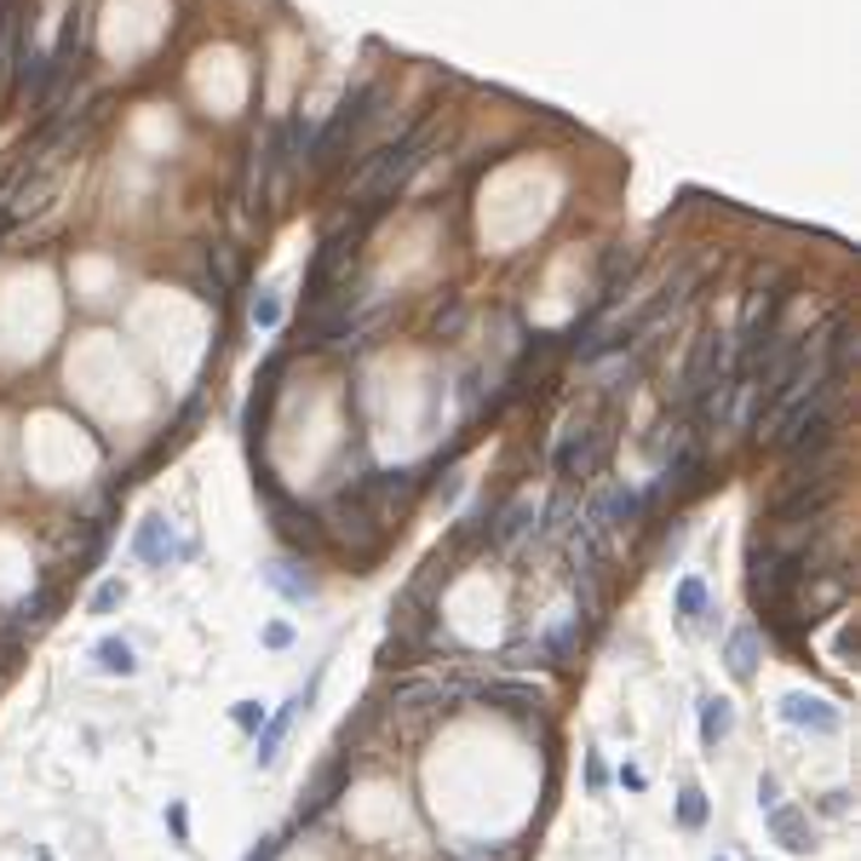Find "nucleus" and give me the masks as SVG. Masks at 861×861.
<instances>
[{
    "mask_svg": "<svg viewBox=\"0 0 861 861\" xmlns=\"http://www.w3.org/2000/svg\"><path fill=\"white\" fill-rule=\"evenodd\" d=\"M425 162V127L420 132H408V139H397L391 150H379L368 167L356 173V201L362 208H379V201H391L408 178H414V167Z\"/></svg>",
    "mask_w": 861,
    "mask_h": 861,
    "instance_id": "f257e3e1",
    "label": "nucleus"
},
{
    "mask_svg": "<svg viewBox=\"0 0 861 861\" xmlns=\"http://www.w3.org/2000/svg\"><path fill=\"white\" fill-rule=\"evenodd\" d=\"M374 104H379V86H356V93L333 109V121L322 127V139H316V155L310 162L316 167H339L351 155V144L362 139V127H368V116H374Z\"/></svg>",
    "mask_w": 861,
    "mask_h": 861,
    "instance_id": "f03ea898",
    "label": "nucleus"
},
{
    "mask_svg": "<svg viewBox=\"0 0 861 861\" xmlns=\"http://www.w3.org/2000/svg\"><path fill=\"white\" fill-rule=\"evenodd\" d=\"M259 488H264V500H270V529H276V540L287 552H305V557H316L328 546V529H322V517H316L310 506H299V500H287V494L270 483V477H259Z\"/></svg>",
    "mask_w": 861,
    "mask_h": 861,
    "instance_id": "7ed1b4c3",
    "label": "nucleus"
},
{
    "mask_svg": "<svg viewBox=\"0 0 861 861\" xmlns=\"http://www.w3.org/2000/svg\"><path fill=\"white\" fill-rule=\"evenodd\" d=\"M351 769H356V758H351V753H339V758H328L322 769H316V781L305 787L299 810H293V827H310L322 810H333V804H339V792L351 787Z\"/></svg>",
    "mask_w": 861,
    "mask_h": 861,
    "instance_id": "20e7f679",
    "label": "nucleus"
},
{
    "mask_svg": "<svg viewBox=\"0 0 861 861\" xmlns=\"http://www.w3.org/2000/svg\"><path fill=\"white\" fill-rule=\"evenodd\" d=\"M465 700H483L494 712H546V689L529 677H483V684H465Z\"/></svg>",
    "mask_w": 861,
    "mask_h": 861,
    "instance_id": "39448f33",
    "label": "nucleus"
},
{
    "mask_svg": "<svg viewBox=\"0 0 861 861\" xmlns=\"http://www.w3.org/2000/svg\"><path fill=\"white\" fill-rule=\"evenodd\" d=\"M316 684H322V672H310V684H305L299 695H293L287 707L276 712V718H264V723H259V735H253V764H259V769H270V764L282 758V741H287V730H293V723H299V712H310Z\"/></svg>",
    "mask_w": 861,
    "mask_h": 861,
    "instance_id": "423d86ee",
    "label": "nucleus"
},
{
    "mask_svg": "<svg viewBox=\"0 0 861 861\" xmlns=\"http://www.w3.org/2000/svg\"><path fill=\"white\" fill-rule=\"evenodd\" d=\"M781 718L792 723V730H810V735H838L845 730V712H838L833 700H822V695H804V689L781 695Z\"/></svg>",
    "mask_w": 861,
    "mask_h": 861,
    "instance_id": "0eeeda50",
    "label": "nucleus"
},
{
    "mask_svg": "<svg viewBox=\"0 0 861 861\" xmlns=\"http://www.w3.org/2000/svg\"><path fill=\"white\" fill-rule=\"evenodd\" d=\"M764 827H769V838H776L781 850H792V856H810V845H815V827H810V810H799V804H776V810H764Z\"/></svg>",
    "mask_w": 861,
    "mask_h": 861,
    "instance_id": "6e6552de",
    "label": "nucleus"
},
{
    "mask_svg": "<svg viewBox=\"0 0 861 861\" xmlns=\"http://www.w3.org/2000/svg\"><path fill=\"white\" fill-rule=\"evenodd\" d=\"M132 552H139L150 569H167L173 557H190L196 546H190V540H173L167 517H150V523H139V534H132Z\"/></svg>",
    "mask_w": 861,
    "mask_h": 861,
    "instance_id": "1a4fd4ad",
    "label": "nucleus"
},
{
    "mask_svg": "<svg viewBox=\"0 0 861 861\" xmlns=\"http://www.w3.org/2000/svg\"><path fill=\"white\" fill-rule=\"evenodd\" d=\"M758 644H764V632H758L753 621L735 626L730 638H723V667H730L735 684H753V677H758V661H764V649H758Z\"/></svg>",
    "mask_w": 861,
    "mask_h": 861,
    "instance_id": "9d476101",
    "label": "nucleus"
},
{
    "mask_svg": "<svg viewBox=\"0 0 861 861\" xmlns=\"http://www.w3.org/2000/svg\"><path fill=\"white\" fill-rule=\"evenodd\" d=\"M534 517H540V506L529 500V494H517V500H511V506H506V511L488 523V534H483V540H488L494 552H500V546H511V540L534 534Z\"/></svg>",
    "mask_w": 861,
    "mask_h": 861,
    "instance_id": "9b49d317",
    "label": "nucleus"
},
{
    "mask_svg": "<svg viewBox=\"0 0 861 861\" xmlns=\"http://www.w3.org/2000/svg\"><path fill=\"white\" fill-rule=\"evenodd\" d=\"M672 609H677V621H684V626H700V621L712 615V592H707V580H700V575H684V580L672 586Z\"/></svg>",
    "mask_w": 861,
    "mask_h": 861,
    "instance_id": "f8f14e48",
    "label": "nucleus"
},
{
    "mask_svg": "<svg viewBox=\"0 0 861 861\" xmlns=\"http://www.w3.org/2000/svg\"><path fill=\"white\" fill-rule=\"evenodd\" d=\"M730 730H735V707H730L723 695H707V700H700V746L712 753V746L730 735Z\"/></svg>",
    "mask_w": 861,
    "mask_h": 861,
    "instance_id": "ddd939ff",
    "label": "nucleus"
},
{
    "mask_svg": "<svg viewBox=\"0 0 861 861\" xmlns=\"http://www.w3.org/2000/svg\"><path fill=\"white\" fill-rule=\"evenodd\" d=\"M264 586L270 592H282L287 603H310L316 598V580L299 575V563H276V569H264Z\"/></svg>",
    "mask_w": 861,
    "mask_h": 861,
    "instance_id": "4468645a",
    "label": "nucleus"
},
{
    "mask_svg": "<svg viewBox=\"0 0 861 861\" xmlns=\"http://www.w3.org/2000/svg\"><path fill=\"white\" fill-rule=\"evenodd\" d=\"M93 661H98V672H104V677H132V672H139V654H132V644H127V638H98Z\"/></svg>",
    "mask_w": 861,
    "mask_h": 861,
    "instance_id": "2eb2a0df",
    "label": "nucleus"
},
{
    "mask_svg": "<svg viewBox=\"0 0 861 861\" xmlns=\"http://www.w3.org/2000/svg\"><path fill=\"white\" fill-rule=\"evenodd\" d=\"M707 815H712L707 792H700V787L689 781L684 792H677V827H684V833H700V827H707Z\"/></svg>",
    "mask_w": 861,
    "mask_h": 861,
    "instance_id": "dca6fc26",
    "label": "nucleus"
},
{
    "mask_svg": "<svg viewBox=\"0 0 861 861\" xmlns=\"http://www.w3.org/2000/svg\"><path fill=\"white\" fill-rule=\"evenodd\" d=\"M127 603V586L121 580H104L98 592H93V615H109V609H121Z\"/></svg>",
    "mask_w": 861,
    "mask_h": 861,
    "instance_id": "f3484780",
    "label": "nucleus"
},
{
    "mask_svg": "<svg viewBox=\"0 0 861 861\" xmlns=\"http://www.w3.org/2000/svg\"><path fill=\"white\" fill-rule=\"evenodd\" d=\"M231 723H236V730H253V735H259L264 707H259V700H236V707H231Z\"/></svg>",
    "mask_w": 861,
    "mask_h": 861,
    "instance_id": "a211bd4d",
    "label": "nucleus"
},
{
    "mask_svg": "<svg viewBox=\"0 0 861 861\" xmlns=\"http://www.w3.org/2000/svg\"><path fill=\"white\" fill-rule=\"evenodd\" d=\"M282 850H287V838H282V833H270V838H259V845L247 850V861H282Z\"/></svg>",
    "mask_w": 861,
    "mask_h": 861,
    "instance_id": "6ab92c4d",
    "label": "nucleus"
},
{
    "mask_svg": "<svg viewBox=\"0 0 861 861\" xmlns=\"http://www.w3.org/2000/svg\"><path fill=\"white\" fill-rule=\"evenodd\" d=\"M167 827H173V845H190V810L185 804H167Z\"/></svg>",
    "mask_w": 861,
    "mask_h": 861,
    "instance_id": "aec40b11",
    "label": "nucleus"
},
{
    "mask_svg": "<svg viewBox=\"0 0 861 861\" xmlns=\"http://www.w3.org/2000/svg\"><path fill=\"white\" fill-rule=\"evenodd\" d=\"M253 322H259V328H276V322H282V305L270 299V293H259V299H253Z\"/></svg>",
    "mask_w": 861,
    "mask_h": 861,
    "instance_id": "412c9836",
    "label": "nucleus"
},
{
    "mask_svg": "<svg viewBox=\"0 0 861 861\" xmlns=\"http://www.w3.org/2000/svg\"><path fill=\"white\" fill-rule=\"evenodd\" d=\"M838 667H856V621L838 626Z\"/></svg>",
    "mask_w": 861,
    "mask_h": 861,
    "instance_id": "4be33fe9",
    "label": "nucleus"
},
{
    "mask_svg": "<svg viewBox=\"0 0 861 861\" xmlns=\"http://www.w3.org/2000/svg\"><path fill=\"white\" fill-rule=\"evenodd\" d=\"M287 644H293V626L287 621H270L264 626V649H287Z\"/></svg>",
    "mask_w": 861,
    "mask_h": 861,
    "instance_id": "5701e85b",
    "label": "nucleus"
},
{
    "mask_svg": "<svg viewBox=\"0 0 861 861\" xmlns=\"http://www.w3.org/2000/svg\"><path fill=\"white\" fill-rule=\"evenodd\" d=\"M586 787H592V792H603V787H609V764H603L598 753L586 758Z\"/></svg>",
    "mask_w": 861,
    "mask_h": 861,
    "instance_id": "b1692460",
    "label": "nucleus"
},
{
    "mask_svg": "<svg viewBox=\"0 0 861 861\" xmlns=\"http://www.w3.org/2000/svg\"><path fill=\"white\" fill-rule=\"evenodd\" d=\"M758 804H764V810L781 804V781H776V776H758Z\"/></svg>",
    "mask_w": 861,
    "mask_h": 861,
    "instance_id": "393cba45",
    "label": "nucleus"
},
{
    "mask_svg": "<svg viewBox=\"0 0 861 861\" xmlns=\"http://www.w3.org/2000/svg\"><path fill=\"white\" fill-rule=\"evenodd\" d=\"M621 787H632V792H644V787H649V776H644L638 764H626V769H621Z\"/></svg>",
    "mask_w": 861,
    "mask_h": 861,
    "instance_id": "a878e982",
    "label": "nucleus"
},
{
    "mask_svg": "<svg viewBox=\"0 0 861 861\" xmlns=\"http://www.w3.org/2000/svg\"><path fill=\"white\" fill-rule=\"evenodd\" d=\"M822 810H827V815H845V810H850V792H827Z\"/></svg>",
    "mask_w": 861,
    "mask_h": 861,
    "instance_id": "bb28decb",
    "label": "nucleus"
},
{
    "mask_svg": "<svg viewBox=\"0 0 861 861\" xmlns=\"http://www.w3.org/2000/svg\"><path fill=\"white\" fill-rule=\"evenodd\" d=\"M712 861H730V856H712Z\"/></svg>",
    "mask_w": 861,
    "mask_h": 861,
    "instance_id": "cd10ccee",
    "label": "nucleus"
}]
</instances>
